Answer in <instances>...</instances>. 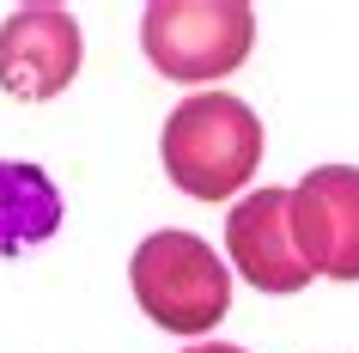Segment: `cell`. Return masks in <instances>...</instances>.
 I'll return each instance as SVG.
<instances>
[{"mask_svg": "<svg viewBox=\"0 0 359 353\" xmlns=\"http://www.w3.org/2000/svg\"><path fill=\"white\" fill-rule=\"evenodd\" d=\"M165 177L195 201H231L262 165V116L231 92H189L158 134Z\"/></svg>", "mask_w": 359, "mask_h": 353, "instance_id": "6da1fadb", "label": "cell"}, {"mask_svg": "<svg viewBox=\"0 0 359 353\" xmlns=\"http://www.w3.org/2000/svg\"><path fill=\"white\" fill-rule=\"evenodd\" d=\"M256 13L244 0H152L140 13V49L170 86H213L244 67Z\"/></svg>", "mask_w": 359, "mask_h": 353, "instance_id": "3957f363", "label": "cell"}, {"mask_svg": "<svg viewBox=\"0 0 359 353\" xmlns=\"http://www.w3.org/2000/svg\"><path fill=\"white\" fill-rule=\"evenodd\" d=\"M79 19L61 6H19L0 25V86L25 104H43L74 86L79 74Z\"/></svg>", "mask_w": 359, "mask_h": 353, "instance_id": "5b68a950", "label": "cell"}, {"mask_svg": "<svg viewBox=\"0 0 359 353\" xmlns=\"http://www.w3.org/2000/svg\"><path fill=\"white\" fill-rule=\"evenodd\" d=\"M292 244L311 274L359 280V165H317L292 183Z\"/></svg>", "mask_w": 359, "mask_h": 353, "instance_id": "277c9868", "label": "cell"}, {"mask_svg": "<svg viewBox=\"0 0 359 353\" xmlns=\"http://www.w3.org/2000/svg\"><path fill=\"white\" fill-rule=\"evenodd\" d=\"M226 256L256 293H274V298L317 280L304 268L299 244H292V189H250L244 201L231 207L226 213Z\"/></svg>", "mask_w": 359, "mask_h": 353, "instance_id": "8992f818", "label": "cell"}, {"mask_svg": "<svg viewBox=\"0 0 359 353\" xmlns=\"http://www.w3.org/2000/svg\"><path fill=\"white\" fill-rule=\"evenodd\" d=\"M55 232H61V189L49 183V171L0 159V256L37 250Z\"/></svg>", "mask_w": 359, "mask_h": 353, "instance_id": "52a82bcc", "label": "cell"}, {"mask_svg": "<svg viewBox=\"0 0 359 353\" xmlns=\"http://www.w3.org/2000/svg\"><path fill=\"white\" fill-rule=\"evenodd\" d=\"M128 280L140 311L170 335H208L219 329V317L231 311V274L219 250L195 232H147L128 256Z\"/></svg>", "mask_w": 359, "mask_h": 353, "instance_id": "7a4b0ae2", "label": "cell"}, {"mask_svg": "<svg viewBox=\"0 0 359 353\" xmlns=\"http://www.w3.org/2000/svg\"><path fill=\"white\" fill-rule=\"evenodd\" d=\"M183 353H244V347H231V341H195V347H183Z\"/></svg>", "mask_w": 359, "mask_h": 353, "instance_id": "ba28073f", "label": "cell"}]
</instances>
